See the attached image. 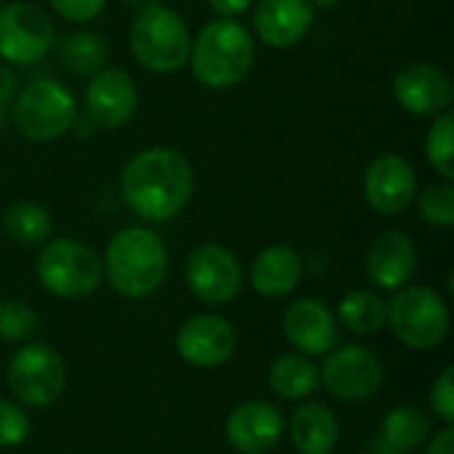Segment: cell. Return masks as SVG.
<instances>
[{"instance_id":"1","label":"cell","mask_w":454,"mask_h":454,"mask_svg":"<svg viewBox=\"0 0 454 454\" xmlns=\"http://www.w3.org/2000/svg\"><path fill=\"white\" fill-rule=\"evenodd\" d=\"M125 207L146 223L178 218L194 194V170L173 146H149L133 154L120 173Z\"/></svg>"},{"instance_id":"2","label":"cell","mask_w":454,"mask_h":454,"mask_svg":"<svg viewBox=\"0 0 454 454\" xmlns=\"http://www.w3.org/2000/svg\"><path fill=\"white\" fill-rule=\"evenodd\" d=\"M186 64L200 85L231 90L245 82L255 64L253 32L237 19H213L192 37Z\"/></svg>"},{"instance_id":"3","label":"cell","mask_w":454,"mask_h":454,"mask_svg":"<svg viewBox=\"0 0 454 454\" xmlns=\"http://www.w3.org/2000/svg\"><path fill=\"white\" fill-rule=\"evenodd\" d=\"M101 269L117 295L130 301L149 298L168 277V247L152 229L125 226L109 239Z\"/></svg>"},{"instance_id":"4","label":"cell","mask_w":454,"mask_h":454,"mask_svg":"<svg viewBox=\"0 0 454 454\" xmlns=\"http://www.w3.org/2000/svg\"><path fill=\"white\" fill-rule=\"evenodd\" d=\"M128 48L141 69L152 74H173L189 61L192 32L178 11L162 3H144L130 19Z\"/></svg>"},{"instance_id":"5","label":"cell","mask_w":454,"mask_h":454,"mask_svg":"<svg viewBox=\"0 0 454 454\" xmlns=\"http://www.w3.org/2000/svg\"><path fill=\"white\" fill-rule=\"evenodd\" d=\"M11 122L19 136L35 144L56 141L77 122L74 93L51 77L27 82L11 101Z\"/></svg>"},{"instance_id":"6","label":"cell","mask_w":454,"mask_h":454,"mask_svg":"<svg viewBox=\"0 0 454 454\" xmlns=\"http://www.w3.org/2000/svg\"><path fill=\"white\" fill-rule=\"evenodd\" d=\"M37 279L56 298H88L104 279L101 258L93 247L80 239L56 237L43 242L37 255Z\"/></svg>"},{"instance_id":"7","label":"cell","mask_w":454,"mask_h":454,"mask_svg":"<svg viewBox=\"0 0 454 454\" xmlns=\"http://www.w3.org/2000/svg\"><path fill=\"white\" fill-rule=\"evenodd\" d=\"M386 325L407 348L428 351L450 335V309L434 287H402L386 303Z\"/></svg>"},{"instance_id":"8","label":"cell","mask_w":454,"mask_h":454,"mask_svg":"<svg viewBox=\"0 0 454 454\" xmlns=\"http://www.w3.org/2000/svg\"><path fill=\"white\" fill-rule=\"evenodd\" d=\"M5 383L24 407H51L67 388V367L51 346L29 343L11 356Z\"/></svg>"},{"instance_id":"9","label":"cell","mask_w":454,"mask_h":454,"mask_svg":"<svg viewBox=\"0 0 454 454\" xmlns=\"http://www.w3.org/2000/svg\"><path fill=\"white\" fill-rule=\"evenodd\" d=\"M56 43L51 16L32 3L13 0L0 5V61L8 67H29L43 61Z\"/></svg>"},{"instance_id":"10","label":"cell","mask_w":454,"mask_h":454,"mask_svg":"<svg viewBox=\"0 0 454 454\" xmlns=\"http://www.w3.org/2000/svg\"><path fill=\"white\" fill-rule=\"evenodd\" d=\"M184 277L192 295L207 306H226L242 293V266L223 245H200L186 255Z\"/></svg>"},{"instance_id":"11","label":"cell","mask_w":454,"mask_h":454,"mask_svg":"<svg viewBox=\"0 0 454 454\" xmlns=\"http://www.w3.org/2000/svg\"><path fill=\"white\" fill-rule=\"evenodd\" d=\"M386 370L383 362L364 346H343L327 354L319 383L343 402H367L383 386Z\"/></svg>"},{"instance_id":"12","label":"cell","mask_w":454,"mask_h":454,"mask_svg":"<svg viewBox=\"0 0 454 454\" xmlns=\"http://www.w3.org/2000/svg\"><path fill=\"white\" fill-rule=\"evenodd\" d=\"M138 109V88L136 80L125 69L104 67L96 72L82 93V112L88 122L101 130H120L125 128Z\"/></svg>"},{"instance_id":"13","label":"cell","mask_w":454,"mask_h":454,"mask_svg":"<svg viewBox=\"0 0 454 454\" xmlns=\"http://www.w3.org/2000/svg\"><path fill=\"white\" fill-rule=\"evenodd\" d=\"M362 192L380 215H399L418 197V173L402 154H378L362 176Z\"/></svg>"},{"instance_id":"14","label":"cell","mask_w":454,"mask_h":454,"mask_svg":"<svg viewBox=\"0 0 454 454\" xmlns=\"http://www.w3.org/2000/svg\"><path fill=\"white\" fill-rule=\"evenodd\" d=\"M452 96V77L431 61L407 64L394 77V98L415 117H436L450 112Z\"/></svg>"},{"instance_id":"15","label":"cell","mask_w":454,"mask_h":454,"mask_svg":"<svg viewBox=\"0 0 454 454\" xmlns=\"http://www.w3.org/2000/svg\"><path fill=\"white\" fill-rule=\"evenodd\" d=\"M176 351L192 367H221L237 351V333L223 317L197 314L181 325L176 335Z\"/></svg>"},{"instance_id":"16","label":"cell","mask_w":454,"mask_h":454,"mask_svg":"<svg viewBox=\"0 0 454 454\" xmlns=\"http://www.w3.org/2000/svg\"><path fill=\"white\" fill-rule=\"evenodd\" d=\"M282 330L290 346L303 356H322L338 343V319L327 303L317 298L295 301L282 317Z\"/></svg>"},{"instance_id":"17","label":"cell","mask_w":454,"mask_h":454,"mask_svg":"<svg viewBox=\"0 0 454 454\" xmlns=\"http://www.w3.org/2000/svg\"><path fill=\"white\" fill-rule=\"evenodd\" d=\"M285 434L282 412L269 402H242L226 418V439L239 454L271 452Z\"/></svg>"},{"instance_id":"18","label":"cell","mask_w":454,"mask_h":454,"mask_svg":"<svg viewBox=\"0 0 454 454\" xmlns=\"http://www.w3.org/2000/svg\"><path fill=\"white\" fill-rule=\"evenodd\" d=\"M314 16L317 11L309 0H261L255 5L253 29L263 45L285 51L311 32Z\"/></svg>"},{"instance_id":"19","label":"cell","mask_w":454,"mask_h":454,"mask_svg":"<svg viewBox=\"0 0 454 454\" xmlns=\"http://www.w3.org/2000/svg\"><path fill=\"white\" fill-rule=\"evenodd\" d=\"M418 271L415 239L404 231H383L367 250V277L380 290H402Z\"/></svg>"},{"instance_id":"20","label":"cell","mask_w":454,"mask_h":454,"mask_svg":"<svg viewBox=\"0 0 454 454\" xmlns=\"http://www.w3.org/2000/svg\"><path fill=\"white\" fill-rule=\"evenodd\" d=\"M303 277V258L290 245L263 247L250 266V285L263 298L290 295Z\"/></svg>"},{"instance_id":"21","label":"cell","mask_w":454,"mask_h":454,"mask_svg":"<svg viewBox=\"0 0 454 454\" xmlns=\"http://www.w3.org/2000/svg\"><path fill=\"white\" fill-rule=\"evenodd\" d=\"M290 439L298 454H330L338 447L340 423L322 402H303L290 415Z\"/></svg>"},{"instance_id":"22","label":"cell","mask_w":454,"mask_h":454,"mask_svg":"<svg viewBox=\"0 0 454 454\" xmlns=\"http://www.w3.org/2000/svg\"><path fill=\"white\" fill-rule=\"evenodd\" d=\"M53 48H56L59 64L69 74H77V77H93L109 61V43L104 35L93 29L67 32L53 43Z\"/></svg>"},{"instance_id":"23","label":"cell","mask_w":454,"mask_h":454,"mask_svg":"<svg viewBox=\"0 0 454 454\" xmlns=\"http://www.w3.org/2000/svg\"><path fill=\"white\" fill-rule=\"evenodd\" d=\"M269 386L285 402H306L319 388V370L303 354H282L269 367Z\"/></svg>"},{"instance_id":"24","label":"cell","mask_w":454,"mask_h":454,"mask_svg":"<svg viewBox=\"0 0 454 454\" xmlns=\"http://www.w3.org/2000/svg\"><path fill=\"white\" fill-rule=\"evenodd\" d=\"M431 434H434V420L418 407H396L383 418L380 426V439L404 454L418 450Z\"/></svg>"},{"instance_id":"25","label":"cell","mask_w":454,"mask_h":454,"mask_svg":"<svg viewBox=\"0 0 454 454\" xmlns=\"http://www.w3.org/2000/svg\"><path fill=\"white\" fill-rule=\"evenodd\" d=\"M3 229L11 239L21 245H43L53 234V218L40 202L19 200L5 210Z\"/></svg>"},{"instance_id":"26","label":"cell","mask_w":454,"mask_h":454,"mask_svg":"<svg viewBox=\"0 0 454 454\" xmlns=\"http://www.w3.org/2000/svg\"><path fill=\"white\" fill-rule=\"evenodd\" d=\"M338 319L354 335H375L386 327V301L378 293L354 290L340 301Z\"/></svg>"},{"instance_id":"27","label":"cell","mask_w":454,"mask_h":454,"mask_svg":"<svg viewBox=\"0 0 454 454\" xmlns=\"http://www.w3.org/2000/svg\"><path fill=\"white\" fill-rule=\"evenodd\" d=\"M431 128L426 130V141H423V152L428 165L444 178H454V117L452 112H442L436 117H431Z\"/></svg>"},{"instance_id":"28","label":"cell","mask_w":454,"mask_h":454,"mask_svg":"<svg viewBox=\"0 0 454 454\" xmlns=\"http://www.w3.org/2000/svg\"><path fill=\"white\" fill-rule=\"evenodd\" d=\"M418 213L420 218L434 229H450L454 223V186L450 181L426 186L418 197Z\"/></svg>"},{"instance_id":"29","label":"cell","mask_w":454,"mask_h":454,"mask_svg":"<svg viewBox=\"0 0 454 454\" xmlns=\"http://www.w3.org/2000/svg\"><path fill=\"white\" fill-rule=\"evenodd\" d=\"M40 333L37 314L21 301H0V340L21 343Z\"/></svg>"},{"instance_id":"30","label":"cell","mask_w":454,"mask_h":454,"mask_svg":"<svg viewBox=\"0 0 454 454\" xmlns=\"http://www.w3.org/2000/svg\"><path fill=\"white\" fill-rule=\"evenodd\" d=\"M29 415L21 404L0 399V450L19 447L29 436Z\"/></svg>"},{"instance_id":"31","label":"cell","mask_w":454,"mask_h":454,"mask_svg":"<svg viewBox=\"0 0 454 454\" xmlns=\"http://www.w3.org/2000/svg\"><path fill=\"white\" fill-rule=\"evenodd\" d=\"M431 407H434V415L444 423V426H452L454 423V370L452 367H444L442 375L434 380L431 386Z\"/></svg>"},{"instance_id":"32","label":"cell","mask_w":454,"mask_h":454,"mask_svg":"<svg viewBox=\"0 0 454 454\" xmlns=\"http://www.w3.org/2000/svg\"><path fill=\"white\" fill-rule=\"evenodd\" d=\"M53 13L72 24H88L106 8V0H48Z\"/></svg>"},{"instance_id":"33","label":"cell","mask_w":454,"mask_h":454,"mask_svg":"<svg viewBox=\"0 0 454 454\" xmlns=\"http://www.w3.org/2000/svg\"><path fill=\"white\" fill-rule=\"evenodd\" d=\"M207 5L218 13V19H239L245 11H250L253 0H207Z\"/></svg>"},{"instance_id":"34","label":"cell","mask_w":454,"mask_h":454,"mask_svg":"<svg viewBox=\"0 0 454 454\" xmlns=\"http://www.w3.org/2000/svg\"><path fill=\"white\" fill-rule=\"evenodd\" d=\"M19 93V80H16V72L0 61V101L3 104H11L13 96Z\"/></svg>"},{"instance_id":"35","label":"cell","mask_w":454,"mask_h":454,"mask_svg":"<svg viewBox=\"0 0 454 454\" xmlns=\"http://www.w3.org/2000/svg\"><path fill=\"white\" fill-rule=\"evenodd\" d=\"M426 454H454V431L452 426L442 428L434 434L431 444H428V452Z\"/></svg>"},{"instance_id":"36","label":"cell","mask_w":454,"mask_h":454,"mask_svg":"<svg viewBox=\"0 0 454 454\" xmlns=\"http://www.w3.org/2000/svg\"><path fill=\"white\" fill-rule=\"evenodd\" d=\"M362 454H404V452H399L396 447H391L388 442H383V439L378 436V439H372V442L362 450Z\"/></svg>"},{"instance_id":"37","label":"cell","mask_w":454,"mask_h":454,"mask_svg":"<svg viewBox=\"0 0 454 454\" xmlns=\"http://www.w3.org/2000/svg\"><path fill=\"white\" fill-rule=\"evenodd\" d=\"M314 5V11H330L335 5H340V0H309Z\"/></svg>"},{"instance_id":"38","label":"cell","mask_w":454,"mask_h":454,"mask_svg":"<svg viewBox=\"0 0 454 454\" xmlns=\"http://www.w3.org/2000/svg\"><path fill=\"white\" fill-rule=\"evenodd\" d=\"M5 120H8V104L0 101V128L5 125Z\"/></svg>"},{"instance_id":"39","label":"cell","mask_w":454,"mask_h":454,"mask_svg":"<svg viewBox=\"0 0 454 454\" xmlns=\"http://www.w3.org/2000/svg\"><path fill=\"white\" fill-rule=\"evenodd\" d=\"M122 3H128V5H141L144 0H122Z\"/></svg>"},{"instance_id":"40","label":"cell","mask_w":454,"mask_h":454,"mask_svg":"<svg viewBox=\"0 0 454 454\" xmlns=\"http://www.w3.org/2000/svg\"><path fill=\"white\" fill-rule=\"evenodd\" d=\"M3 3H5V0H0V5H3Z\"/></svg>"}]
</instances>
